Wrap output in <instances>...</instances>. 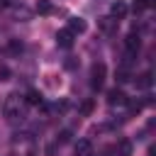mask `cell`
I'll return each instance as SVG.
<instances>
[{
    "label": "cell",
    "instance_id": "cell-1",
    "mask_svg": "<svg viewBox=\"0 0 156 156\" xmlns=\"http://www.w3.org/2000/svg\"><path fill=\"white\" fill-rule=\"evenodd\" d=\"M2 115H5L7 119L22 117V100H20L17 95H10V98L5 100V105H2Z\"/></svg>",
    "mask_w": 156,
    "mask_h": 156
},
{
    "label": "cell",
    "instance_id": "cell-2",
    "mask_svg": "<svg viewBox=\"0 0 156 156\" xmlns=\"http://www.w3.org/2000/svg\"><path fill=\"white\" fill-rule=\"evenodd\" d=\"M102 80H105V63H95L93 71H90V85L95 90H100L102 88Z\"/></svg>",
    "mask_w": 156,
    "mask_h": 156
},
{
    "label": "cell",
    "instance_id": "cell-3",
    "mask_svg": "<svg viewBox=\"0 0 156 156\" xmlns=\"http://www.w3.org/2000/svg\"><path fill=\"white\" fill-rule=\"evenodd\" d=\"M134 85H136V90H149V88L154 85V73H151V71L139 73V76L134 78Z\"/></svg>",
    "mask_w": 156,
    "mask_h": 156
},
{
    "label": "cell",
    "instance_id": "cell-4",
    "mask_svg": "<svg viewBox=\"0 0 156 156\" xmlns=\"http://www.w3.org/2000/svg\"><path fill=\"white\" fill-rule=\"evenodd\" d=\"M73 37H76V34H71L68 29H61V32L56 34V44H58L61 49H71V46H73Z\"/></svg>",
    "mask_w": 156,
    "mask_h": 156
},
{
    "label": "cell",
    "instance_id": "cell-5",
    "mask_svg": "<svg viewBox=\"0 0 156 156\" xmlns=\"http://www.w3.org/2000/svg\"><path fill=\"white\" fill-rule=\"evenodd\" d=\"M124 102H127V95H124L119 88H112V90L107 93V105L115 107V105H124Z\"/></svg>",
    "mask_w": 156,
    "mask_h": 156
},
{
    "label": "cell",
    "instance_id": "cell-6",
    "mask_svg": "<svg viewBox=\"0 0 156 156\" xmlns=\"http://www.w3.org/2000/svg\"><path fill=\"white\" fill-rule=\"evenodd\" d=\"M124 46H127V54L129 56H136V51H139V46H141V41H139V37L132 32L127 39H124Z\"/></svg>",
    "mask_w": 156,
    "mask_h": 156
},
{
    "label": "cell",
    "instance_id": "cell-7",
    "mask_svg": "<svg viewBox=\"0 0 156 156\" xmlns=\"http://www.w3.org/2000/svg\"><path fill=\"white\" fill-rule=\"evenodd\" d=\"M66 29H68L71 34H83V32H85V20H80V17H71Z\"/></svg>",
    "mask_w": 156,
    "mask_h": 156
},
{
    "label": "cell",
    "instance_id": "cell-8",
    "mask_svg": "<svg viewBox=\"0 0 156 156\" xmlns=\"http://www.w3.org/2000/svg\"><path fill=\"white\" fill-rule=\"evenodd\" d=\"M110 17H115V20H122L124 15H127V5H124V0H117V2H112V7H110Z\"/></svg>",
    "mask_w": 156,
    "mask_h": 156
},
{
    "label": "cell",
    "instance_id": "cell-9",
    "mask_svg": "<svg viewBox=\"0 0 156 156\" xmlns=\"http://www.w3.org/2000/svg\"><path fill=\"white\" fill-rule=\"evenodd\" d=\"M90 151H93V144L88 139H78L76 141V156H90Z\"/></svg>",
    "mask_w": 156,
    "mask_h": 156
},
{
    "label": "cell",
    "instance_id": "cell-10",
    "mask_svg": "<svg viewBox=\"0 0 156 156\" xmlns=\"http://www.w3.org/2000/svg\"><path fill=\"white\" fill-rule=\"evenodd\" d=\"M98 24H100V29H102V32H107V34L117 29V20H115V17H100V20H98Z\"/></svg>",
    "mask_w": 156,
    "mask_h": 156
},
{
    "label": "cell",
    "instance_id": "cell-11",
    "mask_svg": "<svg viewBox=\"0 0 156 156\" xmlns=\"http://www.w3.org/2000/svg\"><path fill=\"white\" fill-rule=\"evenodd\" d=\"M24 102H27V105H41V93L34 90V88H29L27 95H24Z\"/></svg>",
    "mask_w": 156,
    "mask_h": 156
},
{
    "label": "cell",
    "instance_id": "cell-12",
    "mask_svg": "<svg viewBox=\"0 0 156 156\" xmlns=\"http://www.w3.org/2000/svg\"><path fill=\"white\" fill-rule=\"evenodd\" d=\"M37 12H39V15H51V12H54L51 0H37Z\"/></svg>",
    "mask_w": 156,
    "mask_h": 156
},
{
    "label": "cell",
    "instance_id": "cell-13",
    "mask_svg": "<svg viewBox=\"0 0 156 156\" xmlns=\"http://www.w3.org/2000/svg\"><path fill=\"white\" fill-rule=\"evenodd\" d=\"M149 5H151L149 0H134V2H132V10H134V12H144Z\"/></svg>",
    "mask_w": 156,
    "mask_h": 156
},
{
    "label": "cell",
    "instance_id": "cell-14",
    "mask_svg": "<svg viewBox=\"0 0 156 156\" xmlns=\"http://www.w3.org/2000/svg\"><path fill=\"white\" fill-rule=\"evenodd\" d=\"M7 49H10V54H22V41H17V39H12L10 44H7Z\"/></svg>",
    "mask_w": 156,
    "mask_h": 156
},
{
    "label": "cell",
    "instance_id": "cell-15",
    "mask_svg": "<svg viewBox=\"0 0 156 156\" xmlns=\"http://www.w3.org/2000/svg\"><path fill=\"white\" fill-rule=\"evenodd\" d=\"M127 102H129V112H132V115H136V112L144 107V102H141V100H127Z\"/></svg>",
    "mask_w": 156,
    "mask_h": 156
},
{
    "label": "cell",
    "instance_id": "cell-16",
    "mask_svg": "<svg viewBox=\"0 0 156 156\" xmlns=\"http://www.w3.org/2000/svg\"><path fill=\"white\" fill-rule=\"evenodd\" d=\"M132 154V144L124 139V141H119V156H129Z\"/></svg>",
    "mask_w": 156,
    "mask_h": 156
},
{
    "label": "cell",
    "instance_id": "cell-17",
    "mask_svg": "<svg viewBox=\"0 0 156 156\" xmlns=\"http://www.w3.org/2000/svg\"><path fill=\"white\" fill-rule=\"evenodd\" d=\"M93 107H95V102H93V100H85V102L80 105V115H90Z\"/></svg>",
    "mask_w": 156,
    "mask_h": 156
},
{
    "label": "cell",
    "instance_id": "cell-18",
    "mask_svg": "<svg viewBox=\"0 0 156 156\" xmlns=\"http://www.w3.org/2000/svg\"><path fill=\"white\" fill-rule=\"evenodd\" d=\"M117 80H119V83H127V80H129V71H127V68H119V71H117Z\"/></svg>",
    "mask_w": 156,
    "mask_h": 156
},
{
    "label": "cell",
    "instance_id": "cell-19",
    "mask_svg": "<svg viewBox=\"0 0 156 156\" xmlns=\"http://www.w3.org/2000/svg\"><path fill=\"white\" fill-rule=\"evenodd\" d=\"M10 78V68L7 66H0V80H7Z\"/></svg>",
    "mask_w": 156,
    "mask_h": 156
},
{
    "label": "cell",
    "instance_id": "cell-20",
    "mask_svg": "<svg viewBox=\"0 0 156 156\" xmlns=\"http://www.w3.org/2000/svg\"><path fill=\"white\" fill-rule=\"evenodd\" d=\"M68 136H71L68 132H61V136H58V141H61V144H66V141H68Z\"/></svg>",
    "mask_w": 156,
    "mask_h": 156
},
{
    "label": "cell",
    "instance_id": "cell-21",
    "mask_svg": "<svg viewBox=\"0 0 156 156\" xmlns=\"http://www.w3.org/2000/svg\"><path fill=\"white\" fill-rule=\"evenodd\" d=\"M12 5V0H0V7H10Z\"/></svg>",
    "mask_w": 156,
    "mask_h": 156
}]
</instances>
